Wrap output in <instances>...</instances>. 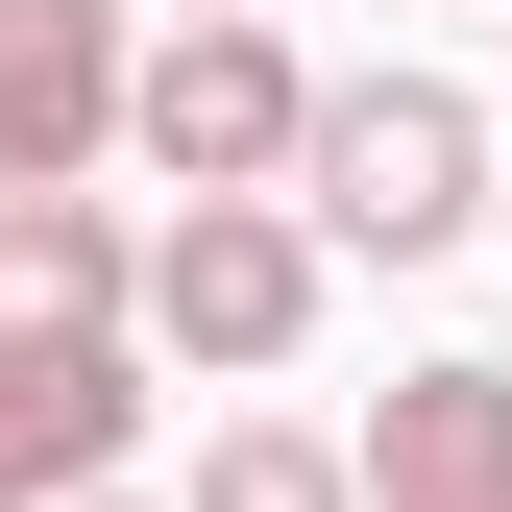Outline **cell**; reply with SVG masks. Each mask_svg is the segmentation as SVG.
<instances>
[{"instance_id":"52a82bcc","label":"cell","mask_w":512,"mask_h":512,"mask_svg":"<svg viewBox=\"0 0 512 512\" xmlns=\"http://www.w3.org/2000/svg\"><path fill=\"white\" fill-rule=\"evenodd\" d=\"M122 293H147V244L98 196H0V342H122Z\"/></svg>"},{"instance_id":"30bf717a","label":"cell","mask_w":512,"mask_h":512,"mask_svg":"<svg viewBox=\"0 0 512 512\" xmlns=\"http://www.w3.org/2000/svg\"><path fill=\"white\" fill-rule=\"evenodd\" d=\"M98 512H171V488H98Z\"/></svg>"},{"instance_id":"7a4b0ae2","label":"cell","mask_w":512,"mask_h":512,"mask_svg":"<svg viewBox=\"0 0 512 512\" xmlns=\"http://www.w3.org/2000/svg\"><path fill=\"white\" fill-rule=\"evenodd\" d=\"M122 342L269 391V366L317 342V220H293V196H171V220H147V293H122Z\"/></svg>"},{"instance_id":"5b68a950","label":"cell","mask_w":512,"mask_h":512,"mask_svg":"<svg viewBox=\"0 0 512 512\" xmlns=\"http://www.w3.org/2000/svg\"><path fill=\"white\" fill-rule=\"evenodd\" d=\"M147 439V342H0V512H98Z\"/></svg>"},{"instance_id":"3957f363","label":"cell","mask_w":512,"mask_h":512,"mask_svg":"<svg viewBox=\"0 0 512 512\" xmlns=\"http://www.w3.org/2000/svg\"><path fill=\"white\" fill-rule=\"evenodd\" d=\"M122 147H147L171 196H293V147H317L293 25H171L147 74H122Z\"/></svg>"},{"instance_id":"ba28073f","label":"cell","mask_w":512,"mask_h":512,"mask_svg":"<svg viewBox=\"0 0 512 512\" xmlns=\"http://www.w3.org/2000/svg\"><path fill=\"white\" fill-rule=\"evenodd\" d=\"M171 512H366V464H342V439H293V415H220Z\"/></svg>"},{"instance_id":"9c48e42d","label":"cell","mask_w":512,"mask_h":512,"mask_svg":"<svg viewBox=\"0 0 512 512\" xmlns=\"http://www.w3.org/2000/svg\"><path fill=\"white\" fill-rule=\"evenodd\" d=\"M171 25H269V0H171Z\"/></svg>"},{"instance_id":"8fae6325","label":"cell","mask_w":512,"mask_h":512,"mask_svg":"<svg viewBox=\"0 0 512 512\" xmlns=\"http://www.w3.org/2000/svg\"><path fill=\"white\" fill-rule=\"evenodd\" d=\"M488 220H512V171H488Z\"/></svg>"},{"instance_id":"6da1fadb","label":"cell","mask_w":512,"mask_h":512,"mask_svg":"<svg viewBox=\"0 0 512 512\" xmlns=\"http://www.w3.org/2000/svg\"><path fill=\"white\" fill-rule=\"evenodd\" d=\"M293 220H317V269H439V244H488V98L464 74H317Z\"/></svg>"},{"instance_id":"277c9868","label":"cell","mask_w":512,"mask_h":512,"mask_svg":"<svg viewBox=\"0 0 512 512\" xmlns=\"http://www.w3.org/2000/svg\"><path fill=\"white\" fill-rule=\"evenodd\" d=\"M122 0H0V196H74V171L122 147Z\"/></svg>"},{"instance_id":"8992f818","label":"cell","mask_w":512,"mask_h":512,"mask_svg":"<svg viewBox=\"0 0 512 512\" xmlns=\"http://www.w3.org/2000/svg\"><path fill=\"white\" fill-rule=\"evenodd\" d=\"M342 464H366V512H512V366H391V415Z\"/></svg>"}]
</instances>
